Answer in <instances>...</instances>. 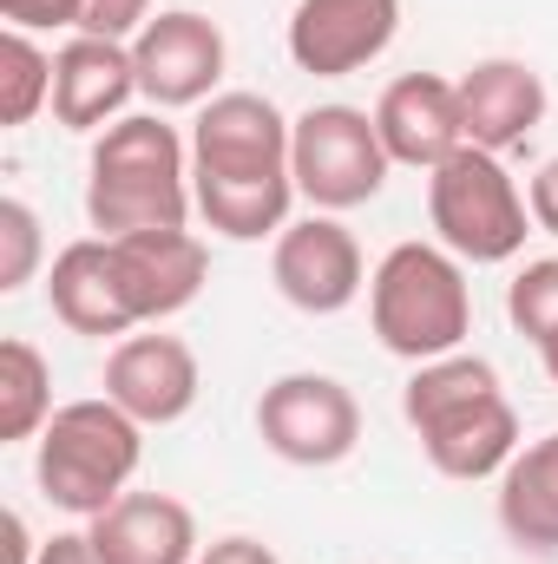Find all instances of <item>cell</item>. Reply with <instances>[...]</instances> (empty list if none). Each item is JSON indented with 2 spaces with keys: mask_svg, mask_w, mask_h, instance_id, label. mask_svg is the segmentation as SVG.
<instances>
[{
  "mask_svg": "<svg viewBox=\"0 0 558 564\" xmlns=\"http://www.w3.org/2000/svg\"><path fill=\"white\" fill-rule=\"evenodd\" d=\"M526 204H533V224L558 237V158H546L539 171H533V184H526Z\"/></svg>",
  "mask_w": 558,
  "mask_h": 564,
  "instance_id": "4316f807",
  "label": "cell"
},
{
  "mask_svg": "<svg viewBox=\"0 0 558 564\" xmlns=\"http://www.w3.org/2000/svg\"><path fill=\"white\" fill-rule=\"evenodd\" d=\"M197 197V217L230 237V243H264L289 230V204L302 197L296 177H270V184H191Z\"/></svg>",
  "mask_w": 558,
  "mask_h": 564,
  "instance_id": "ffe728a7",
  "label": "cell"
},
{
  "mask_svg": "<svg viewBox=\"0 0 558 564\" xmlns=\"http://www.w3.org/2000/svg\"><path fill=\"white\" fill-rule=\"evenodd\" d=\"M460 86V126H466V144L480 151H513L539 132L546 119V79L526 66V59H480Z\"/></svg>",
  "mask_w": 558,
  "mask_h": 564,
  "instance_id": "2e32d148",
  "label": "cell"
},
{
  "mask_svg": "<svg viewBox=\"0 0 558 564\" xmlns=\"http://www.w3.org/2000/svg\"><path fill=\"white\" fill-rule=\"evenodd\" d=\"M197 564H277V552L264 545V539H244V532H230V539H217V545H204Z\"/></svg>",
  "mask_w": 558,
  "mask_h": 564,
  "instance_id": "83f0119b",
  "label": "cell"
},
{
  "mask_svg": "<svg viewBox=\"0 0 558 564\" xmlns=\"http://www.w3.org/2000/svg\"><path fill=\"white\" fill-rule=\"evenodd\" d=\"M270 276H277L282 302L302 308V315H342L362 289H368V270H362V243L348 224H335L329 210L289 224L277 237V257H270Z\"/></svg>",
  "mask_w": 558,
  "mask_h": 564,
  "instance_id": "30bf717a",
  "label": "cell"
},
{
  "mask_svg": "<svg viewBox=\"0 0 558 564\" xmlns=\"http://www.w3.org/2000/svg\"><path fill=\"white\" fill-rule=\"evenodd\" d=\"M427 217L440 230V250H453L460 263H513L533 237L526 191L480 144H460L447 164L427 171Z\"/></svg>",
  "mask_w": 558,
  "mask_h": 564,
  "instance_id": "5b68a950",
  "label": "cell"
},
{
  "mask_svg": "<svg viewBox=\"0 0 558 564\" xmlns=\"http://www.w3.org/2000/svg\"><path fill=\"white\" fill-rule=\"evenodd\" d=\"M86 532L106 564H197V552H204L191 506L171 492H126Z\"/></svg>",
  "mask_w": 558,
  "mask_h": 564,
  "instance_id": "e0dca14e",
  "label": "cell"
},
{
  "mask_svg": "<svg viewBox=\"0 0 558 564\" xmlns=\"http://www.w3.org/2000/svg\"><path fill=\"white\" fill-rule=\"evenodd\" d=\"M139 93V66L126 40H93L73 33L53 53V119L66 132H106V119L119 126L126 99Z\"/></svg>",
  "mask_w": 558,
  "mask_h": 564,
  "instance_id": "4fadbf2b",
  "label": "cell"
},
{
  "mask_svg": "<svg viewBox=\"0 0 558 564\" xmlns=\"http://www.w3.org/2000/svg\"><path fill=\"white\" fill-rule=\"evenodd\" d=\"M539 361H546V375L558 381V335H552V341H539Z\"/></svg>",
  "mask_w": 558,
  "mask_h": 564,
  "instance_id": "4dcf8cb0",
  "label": "cell"
},
{
  "mask_svg": "<svg viewBox=\"0 0 558 564\" xmlns=\"http://www.w3.org/2000/svg\"><path fill=\"white\" fill-rule=\"evenodd\" d=\"M0 13H7L20 33H33V26H73V33H79L86 0H0Z\"/></svg>",
  "mask_w": 558,
  "mask_h": 564,
  "instance_id": "484cf974",
  "label": "cell"
},
{
  "mask_svg": "<svg viewBox=\"0 0 558 564\" xmlns=\"http://www.w3.org/2000/svg\"><path fill=\"white\" fill-rule=\"evenodd\" d=\"M33 558H40V545H33V532H26V519L7 512V564H33Z\"/></svg>",
  "mask_w": 558,
  "mask_h": 564,
  "instance_id": "f546056e",
  "label": "cell"
},
{
  "mask_svg": "<svg viewBox=\"0 0 558 564\" xmlns=\"http://www.w3.org/2000/svg\"><path fill=\"white\" fill-rule=\"evenodd\" d=\"M395 158L375 132V112L362 106H309L296 119V139H289V177L296 191L315 204V210H355L368 197H382Z\"/></svg>",
  "mask_w": 558,
  "mask_h": 564,
  "instance_id": "8992f818",
  "label": "cell"
},
{
  "mask_svg": "<svg viewBox=\"0 0 558 564\" xmlns=\"http://www.w3.org/2000/svg\"><path fill=\"white\" fill-rule=\"evenodd\" d=\"M33 564H106V558H99L93 532H60V539H46V545H40V558H33Z\"/></svg>",
  "mask_w": 558,
  "mask_h": 564,
  "instance_id": "f1b7e54d",
  "label": "cell"
},
{
  "mask_svg": "<svg viewBox=\"0 0 558 564\" xmlns=\"http://www.w3.org/2000/svg\"><path fill=\"white\" fill-rule=\"evenodd\" d=\"M296 119L264 93H217L191 126V184H270L289 177Z\"/></svg>",
  "mask_w": 558,
  "mask_h": 564,
  "instance_id": "52a82bcc",
  "label": "cell"
},
{
  "mask_svg": "<svg viewBox=\"0 0 558 564\" xmlns=\"http://www.w3.org/2000/svg\"><path fill=\"white\" fill-rule=\"evenodd\" d=\"M144 459V426L119 401H66L53 408V421L40 426V453H33V479L40 492L73 512V519H99L106 506L126 499L132 473Z\"/></svg>",
  "mask_w": 558,
  "mask_h": 564,
  "instance_id": "277c9868",
  "label": "cell"
},
{
  "mask_svg": "<svg viewBox=\"0 0 558 564\" xmlns=\"http://www.w3.org/2000/svg\"><path fill=\"white\" fill-rule=\"evenodd\" d=\"M368 322H375L382 348L415 368L460 355V341L473 328V289H466L460 257L440 243H395L368 276Z\"/></svg>",
  "mask_w": 558,
  "mask_h": 564,
  "instance_id": "3957f363",
  "label": "cell"
},
{
  "mask_svg": "<svg viewBox=\"0 0 558 564\" xmlns=\"http://www.w3.org/2000/svg\"><path fill=\"white\" fill-rule=\"evenodd\" d=\"M40 106H53V59L20 26H7V40H0V126H26Z\"/></svg>",
  "mask_w": 558,
  "mask_h": 564,
  "instance_id": "7402d4cb",
  "label": "cell"
},
{
  "mask_svg": "<svg viewBox=\"0 0 558 564\" xmlns=\"http://www.w3.org/2000/svg\"><path fill=\"white\" fill-rule=\"evenodd\" d=\"M106 243H112V263L139 322H164L191 308L211 276V250L191 230H139V237H106Z\"/></svg>",
  "mask_w": 558,
  "mask_h": 564,
  "instance_id": "5bb4252c",
  "label": "cell"
},
{
  "mask_svg": "<svg viewBox=\"0 0 558 564\" xmlns=\"http://www.w3.org/2000/svg\"><path fill=\"white\" fill-rule=\"evenodd\" d=\"M53 421V368L33 341H0V440H33Z\"/></svg>",
  "mask_w": 558,
  "mask_h": 564,
  "instance_id": "44dd1931",
  "label": "cell"
},
{
  "mask_svg": "<svg viewBox=\"0 0 558 564\" xmlns=\"http://www.w3.org/2000/svg\"><path fill=\"white\" fill-rule=\"evenodd\" d=\"M197 355L178 335H126L106 355V401H119L139 426H171L197 408Z\"/></svg>",
  "mask_w": 558,
  "mask_h": 564,
  "instance_id": "7c38bea8",
  "label": "cell"
},
{
  "mask_svg": "<svg viewBox=\"0 0 558 564\" xmlns=\"http://www.w3.org/2000/svg\"><path fill=\"white\" fill-rule=\"evenodd\" d=\"M46 295H53V315L73 328V335H132L139 315L126 302V282H119V263H112V243L106 237H79L53 257V276H46Z\"/></svg>",
  "mask_w": 558,
  "mask_h": 564,
  "instance_id": "ac0fdd59",
  "label": "cell"
},
{
  "mask_svg": "<svg viewBox=\"0 0 558 564\" xmlns=\"http://www.w3.org/2000/svg\"><path fill=\"white\" fill-rule=\"evenodd\" d=\"M500 525L526 552H558V433L519 446L500 473Z\"/></svg>",
  "mask_w": 558,
  "mask_h": 564,
  "instance_id": "d6986e66",
  "label": "cell"
},
{
  "mask_svg": "<svg viewBox=\"0 0 558 564\" xmlns=\"http://www.w3.org/2000/svg\"><path fill=\"white\" fill-rule=\"evenodd\" d=\"M40 270V217L20 197H0V289H26Z\"/></svg>",
  "mask_w": 558,
  "mask_h": 564,
  "instance_id": "cb8c5ba5",
  "label": "cell"
},
{
  "mask_svg": "<svg viewBox=\"0 0 558 564\" xmlns=\"http://www.w3.org/2000/svg\"><path fill=\"white\" fill-rule=\"evenodd\" d=\"M224 33L211 13L197 7H171V13H151L144 33L132 40V66H139V93L158 112H178V106H204L217 99V79H224Z\"/></svg>",
  "mask_w": 558,
  "mask_h": 564,
  "instance_id": "9c48e42d",
  "label": "cell"
},
{
  "mask_svg": "<svg viewBox=\"0 0 558 564\" xmlns=\"http://www.w3.org/2000/svg\"><path fill=\"white\" fill-rule=\"evenodd\" d=\"M257 433L289 466H342L362 440V401L335 375H282L257 401Z\"/></svg>",
  "mask_w": 558,
  "mask_h": 564,
  "instance_id": "ba28073f",
  "label": "cell"
},
{
  "mask_svg": "<svg viewBox=\"0 0 558 564\" xmlns=\"http://www.w3.org/2000/svg\"><path fill=\"white\" fill-rule=\"evenodd\" d=\"M506 315H513V328L539 348V341H552L558 335V257H539V263H526L513 289H506Z\"/></svg>",
  "mask_w": 558,
  "mask_h": 564,
  "instance_id": "603a6c76",
  "label": "cell"
},
{
  "mask_svg": "<svg viewBox=\"0 0 558 564\" xmlns=\"http://www.w3.org/2000/svg\"><path fill=\"white\" fill-rule=\"evenodd\" d=\"M401 33V0H296L289 59L315 79H348L375 66Z\"/></svg>",
  "mask_w": 558,
  "mask_h": 564,
  "instance_id": "8fae6325",
  "label": "cell"
},
{
  "mask_svg": "<svg viewBox=\"0 0 558 564\" xmlns=\"http://www.w3.org/2000/svg\"><path fill=\"white\" fill-rule=\"evenodd\" d=\"M197 210L191 197V144L158 112H132L106 126L86 164V217L99 237H139V230H184Z\"/></svg>",
  "mask_w": 558,
  "mask_h": 564,
  "instance_id": "7a4b0ae2",
  "label": "cell"
},
{
  "mask_svg": "<svg viewBox=\"0 0 558 564\" xmlns=\"http://www.w3.org/2000/svg\"><path fill=\"white\" fill-rule=\"evenodd\" d=\"M401 414L440 479H493L519 453V414L500 388V368L480 355L420 361L401 394Z\"/></svg>",
  "mask_w": 558,
  "mask_h": 564,
  "instance_id": "6da1fadb",
  "label": "cell"
},
{
  "mask_svg": "<svg viewBox=\"0 0 558 564\" xmlns=\"http://www.w3.org/2000/svg\"><path fill=\"white\" fill-rule=\"evenodd\" d=\"M144 20H151V0H86L79 33H93V40H139Z\"/></svg>",
  "mask_w": 558,
  "mask_h": 564,
  "instance_id": "d4e9b609",
  "label": "cell"
},
{
  "mask_svg": "<svg viewBox=\"0 0 558 564\" xmlns=\"http://www.w3.org/2000/svg\"><path fill=\"white\" fill-rule=\"evenodd\" d=\"M375 132L388 144L395 164L408 171H433L447 164L460 144H466V126H460V86L440 79V73H408L382 93L375 106Z\"/></svg>",
  "mask_w": 558,
  "mask_h": 564,
  "instance_id": "9a60e30c",
  "label": "cell"
}]
</instances>
